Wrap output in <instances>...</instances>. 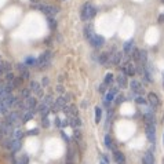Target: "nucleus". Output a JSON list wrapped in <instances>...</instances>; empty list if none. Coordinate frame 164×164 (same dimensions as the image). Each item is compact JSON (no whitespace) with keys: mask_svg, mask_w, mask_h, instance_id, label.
<instances>
[{"mask_svg":"<svg viewBox=\"0 0 164 164\" xmlns=\"http://www.w3.org/2000/svg\"><path fill=\"white\" fill-rule=\"evenodd\" d=\"M142 163L144 164H154V156L150 150L145 152L144 157H142Z\"/></svg>","mask_w":164,"mask_h":164,"instance_id":"18","label":"nucleus"},{"mask_svg":"<svg viewBox=\"0 0 164 164\" xmlns=\"http://www.w3.org/2000/svg\"><path fill=\"white\" fill-rule=\"evenodd\" d=\"M97 11H98V8H97L94 4L87 2V3H84L82 6V8H80V17H82L83 21H90L95 17Z\"/></svg>","mask_w":164,"mask_h":164,"instance_id":"1","label":"nucleus"},{"mask_svg":"<svg viewBox=\"0 0 164 164\" xmlns=\"http://www.w3.org/2000/svg\"><path fill=\"white\" fill-rule=\"evenodd\" d=\"M22 112H20V110H14V112H10L8 115L4 117V122L7 123V124H10V125H14V124H17L18 125V122L21 120V117H22Z\"/></svg>","mask_w":164,"mask_h":164,"instance_id":"2","label":"nucleus"},{"mask_svg":"<svg viewBox=\"0 0 164 164\" xmlns=\"http://www.w3.org/2000/svg\"><path fill=\"white\" fill-rule=\"evenodd\" d=\"M148 102L150 104V108L153 109H159L160 108V105H161V102H160V99H159V97H157V94H154V92H149L148 94Z\"/></svg>","mask_w":164,"mask_h":164,"instance_id":"6","label":"nucleus"},{"mask_svg":"<svg viewBox=\"0 0 164 164\" xmlns=\"http://www.w3.org/2000/svg\"><path fill=\"white\" fill-rule=\"evenodd\" d=\"M29 90L32 92H35V94H39V92L42 91V84L37 83V82H35V80H32L30 84H29Z\"/></svg>","mask_w":164,"mask_h":164,"instance_id":"21","label":"nucleus"},{"mask_svg":"<svg viewBox=\"0 0 164 164\" xmlns=\"http://www.w3.org/2000/svg\"><path fill=\"white\" fill-rule=\"evenodd\" d=\"M98 62L104 66H108L110 63V53H101L98 57Z\"/></svg>","mask_w":164,"mask_h":164,"instance_id":"12","label":"nucleus"},{"mask_svg":"<svg viewBox=\"0 0 164 164\" xmlns=\"http://www.w3.org/2000/svg\"><path fill=\"white\" fill-rule=\"evenodd\" d=\"M113 159H115L116 164H125V156L119 149L113 150Z\"/></svg>","mask_w":164,"mask_h":164,"instance_id":"13","label":"nucleus"},{"mask_svg":"<svg viewBox=\"0 0 164 164\" xmlns=\"http://www.w3.org/2000/svg\"><path fill=\"white\" fill-rule=\"evenodd\" d=\"M25 68H26V65H25V62H22V63H17V69H18V70H20V72H21V70H23V69H25Z\"/></svg>","mask_w":164,"mask_h":164,"instance_id":"44","label":"nucleus"},{"mask_svg":"<svg viewBox=\"0 0 164 164\" xmlns=\"http://www.w3.org/2000/svg\"><path fill=\"white\" fill-rule=\"evenodd\" d=\"M4 62H6V61H2V59H0V75H6V69H4Z\"/></svg>","mask_w":164,"mask_h":164,"instance_id":"41","label":"nucleus"},{"mask_svg":"<svg viewBox=\"0 0 164 164\" xmlns=\"http://www.w3.org/2000/svg\"><path fill=\"white\" fill-rule=\"evenodd\" d=\"M22 137H23L22 130H21V128H15L14 132H13V138H14V139H22Z\"/></svg>","mask_w":164,"mask_h":164,"instance_id":"32","label":"nucleus"},{"mask_svg":"<svg viewBox=\"0 0 164 164\" xmlns=\"http://www.w3.org/2000/svg\"><path fill=\"white\" fill-rule=\"evenodd\" d=\"M98 91H99V92H105V91H106V84H105V83H102V84L99 85V87H98Z\"/></svg>","mask_w":164,"mask_h":164,"instance_id":"46","label":"nucleus"},{"mask_svg":"<svg viewBox=\"0 0 164 164\" xmlns=\"http://www.w3.org/2000/svg\"><path fill=\"white\" fill-rule=\"evenodd\" d=\"M117 94V88H112L105 94V105H109L112 101H115V97Z\"/></svg>","mask_w":164,"mask_h":164,"instance_id":"15","label":"nucleus"},{"mask_svg":"<svg viewBox=\"0 0 164 164\" xmlns=\"http://www.w3.org/2000/svg\"><path fill=\"white\" fill-rule=\"evenodd\" d=\"M145 134H146V138L148 141L154 144L156 141V125L154 124H145Z\"/></svg>","mask_w":164,"mask_h":164,"instance_id":"3","label":"nucleus"},{"mask_svg":"<svg viewBox=\"0 0 164 164\" xmlns=\"http://www.w3.org/2000/svg\"><path fill=\"white\" fill-rule=\"evenodd\" d=\"M83 35H84V37L87 40H90L94 35H95V33H94V26H92L91 23H88V25H85L84 26V29H83Z\"/></svg>","mask_w":164,"mask_h":164,"instance_id":"16","label":"nucleus"},{"mask_svg":"<svg viewBox=\"0 0 164 164\" xmlns=\"http://www.w3.org/2000/svg\"><path fill=\"white\" fill-rule=\"evenodd\" d=\"M22 83H23L22 77H21V76H17L15 79H14V82H13L14 88H21V87H22Z\"/></svg>","mask_w":164,"mask_h":164,"instance_id":"29","label":"nucleus"},{"mask_svg":"<svg viewBox=\"0 0 164 164\" xmlns=\"http://www.w3.org/2000/svg\"><path fill=\"white\" fill-rule=\"evenodd\" d=\"M101 120H102V109L99 106H97L95 108V123L98 124Z\"/></svg>","mask_w":164,"mask_h":164,"instance_id":"33","label":"nucleus"},{"mask_svg":"<svg viewBox=\"0 0 164 164\" xmlns=\"http://www.w3.org/2000/svg\"><path fill=\"white\" fill-rule=\"evenodd\" d=\"M57 91L61 92V94H63V92H65V88H63V85H62V84H58V85H57Z\"/></svg>","mask_w":164,"mask_h":164,"instance_id":"48","label":"nucleus"},{"mask_svg":"<svg viewBox=\"0 0 164 164\" xmlns=\"http://www.w3.org/2000/svg\"><path fill=\"white\" fill-rule=\"evenodd\" d=\"M159 22H160V23L164 22V14H161V15L159 17Z\"/></svg>","mask_w":164,"mask_h":164,"instance_id":"53","label":"nucleus"},{"mask_svg":"<svg viewBox=\"0 0 164 164\" xmlns=\"http://www.w3.org/2000/svg\"><path fill=\"white\" fill-rule=\"evenodd\" d=\"M135 102H137L138 105H146V102H148V99L144 98L142 95H138V97H135Z\"/></svg>","mask_w":164,"mask_h":164,"instance_id":"36","label":"nucleus"},{"mask_svg":"<svg viewBox=\"0 0 164 164\" xmlns=\"http://www.w3.org/2000/svg\"><path fill=\"white\" fill-rule=\"evenodd\" d=\"M163 85H164V77H163Z\"/></svg>","mask_w":164,"mask_h":164,"instance_id":"58","label":"nucleus"},{"mask_svg":"<svg viewBox=\"0 0 164 164\" xmlns=\"http://www.w3.org/2000/svg\"><path fill=\"white\" fill-rule=\"evenodd\" d=\"M0 124H2V123H0Z\"/></svg>","mask_w":164,"mask_h":164,"instance_id":"61","label":"nucleus"},{"mask_svg":"<svg viewBox=\"0 0 164 164\" xmlns=\"http://www.w3.org/2000/svg\"><path fill=\"white\" fill-rule=\"evenodd\" d=\"M47 22H48V26L51 30H57V26H58V22L54 17H47Z\"/></svg>","mask_w":164,"mask_h":164,"instance_id":"24","label":"nucleus"},{"mask_svg":"<svg viewBox=\"0 0 164 164\" xmlns=\"http://www.w3.org/2000/svg\"><path fill=\"white\" fill-rule=\"evenodd\" d=\"M48 83H50L48 77H47V76H44V77H43V80H42V87H47V85H48Z\"/></svg>","mask_w":164,"mask_h":164,"instance_id":"43","label":"nucleus"},{"mask_svg":"<svg viewBox=\"0 0 164 164\" xmlns=\"http://www.w3.org/2000/svg\"><path fill=\"white\" fill-rule=\"evenodd\" d=\"M42 125L44 128H48L50 127V119L48 117H42Z\"/></svg>","mask_w":164,"mask_h":164,"instance_id":"39","label":"nucleus"},{"mask_svg":"<svg viewBox=\"0 0 164 164\" xmlns=\"http://www.w3.org/2000/svg\"><path fill=\"white\" fill-rule=\"evenodd\" d=\"M144 119H145V124H154L156 122V117H154L153 109L152 108H146L144 110Z\"/></svg>","mask_w":164,"mask_h":164,"instance_id":"8","label":"nucleus"},{"mask_svg":"<svg viewBox=\"0 0 164 164\" xmlns=\"http://www.w3.org/2000/svg\"><path fill=\"white\" fill-rule=\"evenodd\" d=\"M51 42H53V39H51V37H47V39H44V44H46V46H50V44H51Z\"/></svg>","mask_w":164,"mask_h":164,"instance_id":"49","label":"nucleus"},{"mask_svg":"<svg viewBox=\"0 0 164 164\" xmlns=\"http://www.w3.org/2000/svg\"><path fill=\"white\" fill-rule=\"evenodd\" d=\"M99 164H106V163H105V161H101V163H99Z\"/></svg>","mask_w":164,"mask_h":164,"instance_id":"56","label":"nucleus"},{"mask_svg":"<svg viewBox=\"0 0 164 164\" xmlns=\"http://www.w3.org/2000/svg\"><path fill=\"white\" fill-rule=\"evenodd\" d=\"M13 141H14V138H4L3 141L0 142V145L3 146V148L8 149V150H11V145H13Z\"/></svg>","mask_w":164,"mask_h":164,"instance_id":"23","label":"nucleus"},{"mask_svg":"<svg viewBox=\"0 0 164 164\" xmlns=\"http://www.w3.org/2000/svg\"><path fill=\"white\" fill-rule=\"evenodd\" d=\"M113 80H115V75L113 73H106L105 75V79H104V83H105L106 85H110L112 83H113Z\"/></svg>","mask_w":164,"mask_h":164,"instance_id":"28","label":"nucleus"},{"mask_svg":"<svg viewBox=\"0 0 164 164\" xmlns=\"http://www.w3.org/2000/svg\"><path fill=\"white\" fill-rule=\"evenodd\" d=\"M163 164H164V159H163Z\"/></svg>","mask_w":164,"mask_h":164,"instance_id":"59","label":"nucleus"},{"mask_svg":"<svg viewBox=\"0 0 164 164\" xmlns=\"http://www.w3.org/2000/svg\"><path fill=\"white\" fill-rule=\"evenodd\" d=\"M18 164H29V157H28V154H22V156H21V160L18 161Z\"/></svg>","mask_w":164,"mask_h":164,"instance_id":"38","label":"nucleus"},{"mask_svg":"<svg viewBox=\"0 0 164 164\" xmlns=\"http://www.w3.org/2000/svg\"><path fill=\"white\" fill-rule=\"evenodd\" d=\"M116 82H117L119 88H127L128 87L127 75H124V73H119V75L116 76Z\"/></svg>","mask_w":164,"mask_h":164,"instance_id":"10","label":"nucleus"},{"mask_svg":"<svg viewBox=\"0 0 164 164\" xmlns=\"http://www.w3.org/2000/svg\"><path fill=\"white\" fill-rule=\"evenodd\" d=\"M21 149V139H14L13 145H11V153H15Z\"/></svg>","mask_w":164,"mask_h":164,"instance_id":"27","label":"nucleus"},{"mask_svg":"<svg viewBox=\"0 0 164 164\" xmlns=\"http://www.w3.org/2000/svg\"><path fill=\"white\" fill-rule=\"evenodd\" d=\"M30 92H32V91H30L29 88H22V90H21V98H22L23 101H26L28 98L32 97V95H30Z\"/></svg>","mask_w":164,"mask_h":164,"instance_id":"30","label":"nucleus"},{"mask_svg":"<svg viewBox=\"0 0 164 164\" xmlns=\"http://www.w3.org/2000/svg\"><path fill=\"white\" fill-rule=\"evenodd\" d=\"M69 125H72L73 128H79L82 125V119L79 116H76V117H69Z\"/></svg>","mask_w":164,"mask_h":164,"instance_id":"22","label":"nucleus"},{"mask_svg":"<svg viewBox=\"0 0 164 164\" xmlns=\"http://www.w3.org/2000/svg\"><path fill=\"white\" fill-rule=\"evenodd\" d=\"M62 110L68 117H76V116H79V110H77V108L75 105H66Z\"/></svg>","mask_w":164,"mask_h":164,"instance_id":"9","label":"nucleus"},{"mask_svg":"<svg viewBox=\"0 0 164 164\" xmlns=\"http://www.w3.org/2000/svg\"><path fill=\"white\" fill-rule=\"evenodd\" d=\"M33 116H35V110H29V112H25L22 116V122L23 123H28L29 120H32Z\"/></svg>","mask_w":164,"mask_h":164,"instance_id":"25","label":"nucleus"},{"mask_svg":"<svg viewBox=\"0 0 164 164\" xmlns=\"http://www.w3.org/2000/svg\"><path fill=\"white\" fill-rule=\"evenodd\" d=\"M30 2H32V4H36L37 2H39V0H30Z\"/></svg>","mask_w":164,"mask_h":164,"instance_id":"55","label":"nucleus"},{"mask_svg":"<svg viewBox=\"0 0 164 164\" xmlns=\"http://www.w3.org/2000/svg\"><path fill=\"white\" fill-rule=\"evenodd\" d=\"M163 144H164V135H163Z\"/></svg>","mask_w":164,"mask_h":164,"instance_id":"57","label":"nucleus"},{"mask_svg":"<svg viewBox=\"0 0 164 164\" xmlns=\"http://www.w3.org/2000/svg\"><path fill=\"white\" fill-rule=\"evenodd\" d=\"M134 40H128V42L124 43V46H123V53L127 54V55H131L132 50H134Z\"/></svg>","mask_w":164,"mask_h":164,"instance_id":"17","label":"nucleus"},{"mask_svg":"<svg viewBox=\"0 0 164 164\" xmlns=\"http://www.w3.org/2000/svg\"><path fill=\"white\" fill-rule=\"evenodd\" d=\"M124 98H125L124 95H116V98H115V102H116V104H117V105H119V104H122V102L124 101Z\"/></svg>","mask_w":164,"mask_h":164,"instance_id":"42","label":"nucleus"},{"mask_svg":"<svg viewBox=\"0 0 164 164\" xmlns=\"http://www.w3.org/2000/svg\"><path fill=\"white\" fill-rule=\"evenodd\" d=\"M66 125H69V117L62 120V127H66Z\"/></svg>","mask_w":164,"mask_h":164,"instance_id":"52","label":"nucleus"},{"mask_svg":"<svg viewBox=\"0 0 164 164\" xmlns=\"http://www.w3.org/2000/svg\"><path fill=\"white\" fill-rule=\"evenodd\" d=\"M57 42H58V43L62 42V36H61V35H57Z\"/></svg>","mask_w":164,"mask_h":164,"instance_id":"54","label":"nucleus"},{"mask_svg":"<svg viewBox=\"0 0 164 164\" xmlns=\"http://www.w3.org/2000/svg\"><path fill=\"white\" fill-rule=\"evenodd\" d=\"M161 2H163V3H164V0H161Z\"/></svg>","mask_w":164,"mask_h":164,"instance_id":"60","label":"nucleus"},{"mask_svg":"<svg viewBox=\"0 0 164 164\" xmlns=\"http://www.w3.org/2000/svg\"><path fill=\"white\" fill-rule=\"evenodd\" d=\"M4 69H6V73H8V72H11V69H13V65H11L10 62H4Z\"/></svg>","mask_w":164,"mask_h":164,"instance_id":"40","label":"nucleus"},{"mask_svg":"<svg viewBox=\"0 0 164 164\" xmlns=\"http://www.w3.org/2000/svg\"><path fill=\"white\" fill-rule=\"evenodd\" d=\"M25 105H26V112L35 110V109L37 108V99L35 98V97H30V98H28L26 101H25Z\"/></svg>","mask_w":164,"mask_h":164,"instance_id":"14","label":"nucleus"},{"mask_svg":"<svg viewBox=\"0 0 164 164\" xmlns=\"http://www.w3.org/2000/svg\"><path fill=\"white\" fill-rule=\"evenodd\" d=\"M21 77H22L23 80H28L30 77V72H29V69L25 68L23 70H21Z\"/></svg>","mask_w":164,"mask_h":164,"instance_id":"37","label":"nucleus"},{"mask_svg":"<svg viewBox=\"0 0 164 164\" xmlns=\"http://www.w3.org/2000/svg\"><path fill=\"white\" fill-rule=\"evenodd\" d=\"M104 141H105V146L109 149V150L113 152V150L117 149V148H116V145H115V142H113V139H112V137L109 134L105 135V139H104Z\"/></svg>","mask_w":164,"mask_h":164,"instance_id":"19","label":"nucleus"},{"mask_svg":"<svg viewBox=\"0 0 164 164\" xmlns=\"http://www.w3.org/2000/svg\"><path fill=\"white\" fill-rule=\"evenodd\" d=\"M88 42H90V44H91V47H94V48H101V47L105 44V39H104L101 35H94Z\"/></svg>","mask_w":164,"mask_h":164,"instance_id":"7","label":"nucleus"},{"mask_svg":"<svg viewBox=\"0 0 164 164\" xmlns=\"http://www.w3.org/2000/svg\"><path fill=\"white\" fill-rule=\"evenodd\" d=\"M39 134V130L37 128H33V130H29L28 131V135H37Z\"/></svg>","mask_w":164,"mask_h":164,"instance_id":"47","label":"nucleus"},{"mask_svg":"<svg viewBox=\"0 0 164 164\" xmlns=\"http://www.w3.org/2000/svg\"><path fill=\"white\" fill-rule=\"evenodd\" d=\"M54 123H55L57 127H62V122H61V119H59V117H55V119H54Z\"/></svg>","mask_w":164,"mask_h":164,"instance_id":"45","label":"nucleus"},{"mask_svg":"<svg viewBox=\"0 0 164 164\" xmlns=\"http://www.w3.org/2000/svg\"><path fill=\"white\" fill-rule=\"evenodd\" d=\"M122 73L127 76H134L135 75V65L131 61H124V63L122 65Z\"/></svg>","mask_w":164,"mask_h":164,"instance_id":"5","label":"nucleus"},{"mask_svg":"<svg viewBox=\"0 0 164 164\" xmlns=\"http://www.w3.org/2000/svg\"><path fill=\"white\" fill-rule=\"evenodd\" d=\"M0 132L6 137V135H8V137H13V132H14V128H13V125H10V124H7L6 122H2V124H0Z\"/></svg>","mask_w":164,"mask_h":164,"instance_id":"11","label":"nucleus"},{"mask_svg":"<svg viewBox=\"0 0 164 164\" xmlns=\"http://www.w3.org/2000/svg\"><path fill=\"white\" fill-rule=\"evenodd\" d=\"M61 135H62V138H63V139H65L66 142H68V144H69V142H70V141H69V138H68V135H66L63 131H61Z\"/></svg>","mask_w":164,"mask_h":164,"instance_id":"50","label":"nucleus"},{"mask_svg":"<svg viewBox=\"0 0 164 164\" xmlns=\"http://www.w3.org/2000/svg\"><path fill=\"white\" fill-rule=\"evenodd\" d=\"M75 149L68 146V153H66V164H75Z\"/></svg>","mask_w":164,"mask_h":164,"instance_id":"20","label":"nucleus"},{"mask_svg":"<svg viewBox=\"0 0 164 164\" xmlns=\"http://www.w3.org/2000/svg\"><path fill=\"white\" fill-rule=\"evenodd\" d=\"M42 102L44 104V105H47V106H51L54 104V102H53V97H51V95H44V98L42 99Z\"/></svg>","mask_w":164,"mask_h":164,"instance_id":"34","label":"nucleus"},{"mask_svg":"<svg viewBox=\"0 0 164 164\" xmlns=\"http://www.w3.org/2000/svg\"><path fill=\"white\" fill-rule=\"evenodd\" d=\"M131 58L134 59L137 63H139V58H141V50H139V48H134V50H132Z\"/></svg>","mask_w":164,"mask_h":164,"instance_id":"26","label":"nucleus"},{"mask_svg":"<svg viewBox=\"0 0 164 164\" xmlns=\"http://www.w3.org/2000/svg\"><path fill=\"white\" fill-rule=\"evenodd\" d=\"M25 65L26 66H37V59L33 58V57H28L25 59Z\"/></svg>","mask_w":164,"mask_h":164,"instance_id":"31","label":"nucleus"},{"mask_svg":"<svg viewBox=\"0 0 164 164\" xmlns=\"http://www.w3.org/2000/svg\"><path fill=\"white\" fill-rule=\"evenodd\" d=\"M73 138L76 139V142H82V131L79 128H75V132H73Z\"/></svg>","mask_w":164,"mask_h":164,"instance_id":"35","label":"nucleus"},{"mask_svg":"<svg viewBox=\"0 0 164 164\" xmlns=\"http://www.w3.org/2000/svg\"><path fill=\"white\" fill-rule=\"evenodd\" d=\"M102 159L105 160V163H106V164H108L109 161H110V159H109V156H106V154H104V153H102Z\"/></svg>","mask_w":164,"mask_h":164,"instance_id":"51","label":"nucleus"},{"mask_svg":"<svg viewBox=\"0 0 164 164\" xmlns=\"http://www.w3.org/2000/svg\"><path fill=\"white\" fill-rule=\"evenodd\" d=\"M130 88H131V94L135 97L142 95L144 94V87L138 80H131V84H130Z\"/></svg>","mask_w":164,"mask_h":164,"instance_id":"4","label":"nucleus"}]
</instances>
